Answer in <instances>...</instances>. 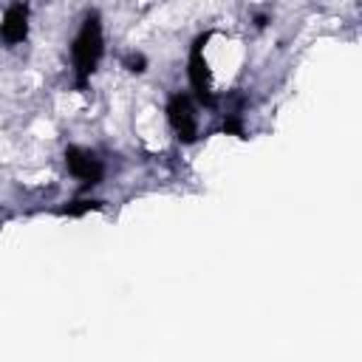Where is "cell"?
<instances>
[{"mask_svg":"<svg viewBox=\"0 0 362 362\" xmlns=\"http://www.w3.org/2000/svg\"><path fill=\"white\" fill-rule=\"evenodd\" d=\"M102 54H105L102 17H99V11H88L76 37H74V45H71V59H74V74H76V88L79 90L90 82V74L96 71Z\"/></svg>","mask_w":362,"mask_h":362,"instance_id":"obj_1","label":"cell"},{"mask_svg":"<svg viewBox=\"0 0 362 362\" xmlns=\"http://www.w3.org/2000/svg\"><path fill=\"white\" fill-rule=\"evenodd\" d=\"M209 31L198 34L189 45V59H187V76H189V88H192V96L204 105V107H215L218 105V96L212 93V71H209V62L204 57V45L209 42Z\"/></svg>","mask_w":362,"mask_h":362,"instance_id":"obj_2","label":"cell"},{"mask_svg":"<svg viewBox=\"0 0 362 362\" xmlns=\"http://www.w3.org/2000/svg\"><path fill=\"white\" fill-rule=\"evenodd\" d=\"M167 122L181 144H192L198 139V116L189 93H173L167 102Z\"/></svg>","mask_w":362,"mask_h":362,"instance_id":"obj_3","label":"cell"},{"mask_svg":"<svg viewBox=\"0 0 362 362\" xmlns=\"http://www.w3.org/2000/svg\"><path fill=\"white\" fill-rule=\"evenodd\" d=\"M65 167L74 178L82 181V187H96L105 178V164L96 153L85 150V147H68L65 150Z\"/></svg>","mask_w":362,"mask_h":362,"instance_id":"obj_4","label":"cell"},{"mask_svg":"<svg viewBox=\"0 0 362 362\" xmlns=\"http://www.w3.org/2000/svg\"><path fill=\"white\" fill-rule=\"evenodd\" d=\"M28 37V6L23 0H14L0 23V40L6 45H20Z\"/></svg>","mask_w":362,"mask_h":362,"instance_id":"obj_5","label":"cell"},{"mask_svg":"<svg viewBox=\"0 0 362 362\" xmlns=\"http://www.w3.org/2000/svg\"><path fill=\"white\" fill-rule=\"evenodd\" d=\"M102 204L99 201H90V198H79V201H71L68 206H59L57 212L59 215H68V218H82V215H88L90 209H99Z\"/></svg>","mask_w":362,"mask_h":362,"instance_id":"obj_6","label":"cell"},{"mask_svg":"<svg viewBox=\"0 0 362 362\" xmlns=\"http://www.w3.org/2000/svg\"><path fill=\"white\" fill-rule=\"evenodd\" d=\"M223 133L226 136H238V139H246V130H243V116L240 110H232L223 116Z\"/></svg>","mask_w":362,"mask_h":362,"instance_id":"obj_7","label":"cell"},{"mask_svg":"<svg viewBox=\"0 0 362 362\" xmlns=\"http://www.w3.org/2000/svg\"><path fill=\"white\" fill-rule=\"evenodd\" d=\"M124 68H127L130 74H144V71H147V57L139 54V51H133V54L124 57Z\"/></svg>","mask_w":362,"mask_h":362,"instance_id":"obj_8","label":"cell"},{"mask_svg":"<svg viewBox=\"0 0 362 362\" xmlns=\"http://www.w3.org/2000/svg\"><path fill=\"white\" fill-rule=\"evenodd\" d=\"M266 23H269V17H266V14H260V17H257V20H255V25H257V28H263V25H266Z\"/></svg>","mask_w":362,"mask_h":362,"instance_id":"obj_9","label":"cell"}]
</instances>
